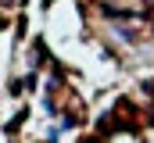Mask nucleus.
Returning a JSON list of instances; mask_svg holds the SVG:
<instances>
[{"instance_id": "obj_1", "label": "nucleus", "mask_w": 154, "mask_h": 143, "mask_svg": "<svg viewBox=\"0 0 154 143\" xmlns=\"http://www.w3.org/2000/svg\"><path fill=\"white\" fill-rule=\"evenodd\" d=\"M43 4H50V0H43Z\"/></svg>"}]
</instances>
